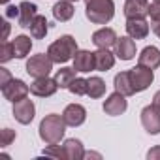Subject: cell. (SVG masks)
Here are the masks:
<instances>
[{"instance_id": "6da1fadb", "label": "cell", "mask_w": 160, "mask_h": 160, "mask_svg": "<svg viewBox=\"0 0 160 160\" xmlns=\"http://www.w3.org/2000/svg\"><path fill=\"white\" fill-rule=\"evenodd\" d=\"M64 132H66V121H64V117H60L57 113L45 115L40 122V138L47 145L58 143L64 138Z\"/></svg>"}, {"instance_id": "7a4b0ae2", "label": "cell", "mask_w": 160, "mask_h": 160, "mask_svg": "<svg viewBox=\"0 0 160 160\" xmlns=\"http://www.w3.org/2000/svg\"><path fill=\"white\" fill-rule=\"evenodd\" d=\"M85 15L94 25H106L115 15L113 0H85Z\"/></svg>"}, {"instance_id": "3957f363", "label": "cell", "mask_w": 160, "mask_h": 160, "mask_svg": "<svg viewBox=\"0 0 160 160\" xmlns=\"http://www.w3.org/2000/svg\"><path fill=\"white\" fill-rule=\"evenodd\" d=\"M77 51H79V49H77V42L73 40V36L66 34V36H60L57 42H53V43L49 45L47 55H49V58H51L53 62L64 64V62H68L70 58H73Z\"/></svg>"}, {"instance_id": "277c9868", "label": "cell", "mask_w": 160, "mask_h": 160, "mask_svg": "<svg viewBox=\"0 0 160 160\" xmlns=\"http://www.w3.org/2000/svg\"><path fill=\"white\" fill-rule=\"evenodd\" d=\"M51 70H53V60L49 58V55L40 53V55H34V57H30V58L27 60V72H28V75H32L34 79H38V77H47Z\"/></svg>"}, {"instance_id": "5b68a950", "label": "cell", "mask_w": 160, "mask_h": 160, "mask_svg": "<svg viewBox=\"0 0 160 160\" xmlns=\"http://www.w3.org/2000/svg\"><path fill=\"white\" fill-rule=\"evenodd\" d=\"M128 73H130V81H132L136 92H141V91L149 89L151 83H152V79H154L152 70H149V68H145V66H141V64H138L136 68L128 70Z\"/></svg>"}, {"instance_id": "8992f818", "label": "cell", "mask_w": 160, "mask_h": 160, "mask_svg": "<svg viewBox=\"0 0 160 160\" xmlns=\"http://www.w3.org/2000/svg\"><path fill=\"white\" fill-rule=\"evenodd\" d=\"M34 113H36V106L32 100L28 98H23L19 102H13V117L17 122L21 124H30L32 119H34Z\"/></svg>"}, {"instance_id": "52a82bcc", "label": "cell", "mask_w": 160, "mask_h": 160, "mask_svg": "<svg viewBox=\"0 0 160 160\" xmlns=\"http://www.w3.org/2000/svg\"><path fill=\"white\" fill-rule=\"evenodd\" d=\"M141 124L149 134H152V136L160 134V109L156 106L143 108L141 109Z\"/></svg>"}, {"instance_id": "ba28073f", "label": "cell", "mask_w": 160, "mask_h": 160, "mask_svg": "<svg viewBox=\"0 0 160 160\" xmlns=\"http://www.w3.org/2000/svg\"><path fill=\"white\" fill-rule=\"evenodd\" d=\"M28 91H30V87L25 81H21V79H12L8 85L2 87V96L10 102H19L23 98H27Z\"/></svg>"}, {"instance_id": "9c48e42d", "label": "cell", "mask_w": 160, "mask_h": 160, "mask_svg": "<svg viewBox=\"0 0 160 160\" xmlns=\"http://www.w3.org/2000/svg\"><path fill=\"white\" fill-rule=\"evenodd\" d=\"M57 89H58V83L49 77H38L34 83H30V92L34 96H40V98L53 96L57 92Z\"/></svg>"}, {"instance_id": "30bf717a", "label": "cell", "mask_w": 160, "mask_h": 160, "mask_svg": "<svg viewBox=\"0 0 160 160\" xmlns=\"http://www.w3.org/2000/svg\"><path fill=\"white\" fill-rule=\"evenodd\" d=\"M126 96L124 94H121L119 91H115L113 94H109L108 96V100L104 102V111L108 113V115H111V117H117V115H122L124 111H126V108H128V104H126V100H124Z\"/></svg>"}, {"instance_id": "8fae6325", "label": "cell", "mask_w": 160, "mask_h": 160, "mask_svg": "<svg viewBox=\"0 0 160 160\" xmlns=\"http://www.w3.org/2000/svg\"><path fill=\"white\" fill-rule=\"evenodd\" d=\"M62 117L68 126H81L87 119V109L81 104H70V106H66Z\"/></svg>"}, {"instance_id": "7c38bea8", "label": "cell", "mask_w": 160, "mask_h": 160, "mask_svg": "<svg viewBox=\"0 0 160 160\" xmlns=\"http://www.w3.org/2000/svg\"><path fill=\"white\" fill-rule=\"evenodd\" d=\"M149 6L147 0H126L124 15L126 19H145V15H149Z\"/></svg>"}, {"instance_id": "4fadbf2b", "label": "cell", "mask_w": 160, "mask_h": 160, "mask_svg": "<svg viewBox=\"0 0 160 160\" xmlns=\"http://www.w3.org/2000/svg\"><path fill=\"white\" fill-rule=\"evenodd\" d=\"M115 57H119L121 60H130L136 57V43H134V38L130 36H121L117 38V43H115Z\"/></svg>"}, {"instance_id": "5bb4252c", "label": "cell", "mask_w": 160, "mask_h": 160, "mask_svg": "<svg viewBox=\"0 0 160 160\" xmlns=\"http://www.w3.org/2000/svg\"><path fill=\"white\" fill-rule=\"evenodd\" d=\"M92 43L98 49H109V47H113L117 43V34H115L113 28L104 27V28H100V30H96L92 34Z\"/></svg>"}, {"instance_id": "9a60e30c", "label": "cell", "mask_w": 160, "mask_h": 160, "mask_svg": "<svg viewBox=\"0 0 160 160\" xmlns=\"http://www.w3.org/2000/svg\"><path fill=\"white\" fill-rule=\"evenodd\" d=\"M138 64H141V66H145V68H149V70H156V68L160 66V49L154 47V45H147V47L139 53Z\"/></svg>"}, {"instance_id": "2e32d148", "label": "cell", "mask_w": 160, "mask_h": 160, "mask_svg": "<svg viewBox=\"0 0 160 160\" xmlns=\"http://www.w3.org/2000/svg\"><path fill=\"white\" fill-rule=\"evenodd\" d=\"M73 68L77 72H91V70H96L94 66V53L87 51V49H81V51H77L75 57H73Z\"/></svg>"}, {"instance_id": "e0dca14e", "label": "cell", "mask_w": 160, "mask_h": 160, "mask_svg": "<svg viewBox=\"0 0 160 160\" xmlns=\"http://www.w3.org/2000/svg\"><path fill=\"white\" fill-rule=\"evenodd\" d=\"M149 30H151V27H149V23H147L145 19H128V21H126V32H128V36L134 38V40H143V38H147Z\"/></svg>"}, {"instance_id": "ac0fdd59", "label": "cell", "mask_w": 160, "mask_h": 160, "mask_svg": "<svg viewBox=\"0 0 160 160\" xmlns=\"http://www.w3.org/2000/svg\"><path fill=\"white\" fill-rule=\"evenodd\" d=\"M36 15H38L36 4L28 2V0H25V2L19 4V17H17V21H19V27L21 28H28Z\"/></svg>"}, {"instance_id": "d6986e66", "label": "cell", "mask_w": 160, "mask_h": 160, "mask_svg": "<svg viewBox=\"0 0 160 160\" xmlns=\"http://www.w3.org/2000/svg\"><path fill=\"white\" fill-rule=\"evenodd\" d=\"M115 64V55L109 49H98L94 53V66L98 72H108Z\"/></svg>"}, {"instance_id": "ffe728a7", "label": "cell", "mask_w": 160, "mask_h": 160, "mask_svg": "<svg viewBox=\"0 0 160 160\" xmlns=\"http://www.w3.org/2000/svg\"><path fill=\"white\" fill-rule=\"evenodd\" d=\"M53 17L60 23H66L73 17V4L70 0H60L53 6Z\"/></svg>"}, {"instance_id": "44dd1931", "label": "cell", "mask_w": 160, "mask_h": 160, "mask_svg": "<svg viewBox=\"0 0 160 160\" xmlns=\"http://www.w3.org/2000/svg\"><path fill=\"white\" fill-rule=\"evenodd\" d=\"M64 151H66V156L68 160H81L85 158V149H83V143L72 138V139H66L64 141Z\"/></svg>"}, {"instance_id": "7402d4cb", "label": "cell", "mask_w": 160, "mask_h": 160, "mask_svg": "<svg viewBox=\"0 0 160 160\" xmlns=\"http://www.w3.org/2000/svg\"><path fill=\"white\" fill-rule=\"evenodd\" d=\"M115 91H119L124 96H132L136 92L134 91V85L130 81V73L128 72H121V73L115 75Z\"/></svg>"}, {"instance_id": "603a6c76", "label": "cell", "mask_w": 160, "mask_h": 160, "mask_svg": "<svg viewBox=\"0 0 160 160\" xmlns=\"http://www.w3.org/2000/svg\"><path fill=\"white\" fill-rule=\"evenodd\" d=\"M12 43H13L15 58H25V57L30 53V49H32V40H30L28 36H25V34L17 36V38H15Z\"/></svg>"}, {"instance_id": "cb8c5ba5", "label": "cell", "mask_w": 160, "mask_h": 160, "mask_svg": "<svg viewBox=\"0 0 160 160\" xmlns=\"http://www.w3.org/2000/svg\"><path fill=\"white\" fill-rule=\"evenodd\" d=\"M49 23H47V19L43 17V15H36L34 17V21L30 23V34H32V38H36V40H42V38H45V34H47V30H49V27H47Z\"/></svg>"}, {"instance_id": "d4e9b609", "label": "cell", "mask_w": 160, "mask_h": 160, "mask_svg": "<svg viewBox=\"0 0 160 160\" xmlns=\"http://www.w3.org/2000/svg\"><path fill=\"white\" fill-rule=\"evenodd\" d=\"M75 68H60L57 73H55V81L58 83V87L60 89H68L70 87V83L75 79Z\"/></svg>"}, {"instance_id": "484cf974", "label": "cell", "mask_w": 160, "mask_h": 160, "mask_svg": "<svg viewBox=\"0 0 160 160\" xmlns=\"http://www.w3.org/2000/svg\"><path fill=\"white\" fill-rule=\"evenodd\" d=\"M87 94L91 98H102L106 94V81H104L102 77H98V75L91 77L89 79V91H87Z\"/></svg>"}, {"instance_id": "4316f807", "label": "cell", "mask_w": 160, "mask_h": 160, "mask_svg": "<svg viewBox=\"0 0 160 160\" xmlns=\"http://www.w3.org/2000/svg\"><path fill=\"white\" fill-rule=\"evenodd\" d=\"M68 91H70L72 94H75V96H83V94H87V91H89V79L75 77L73 81L70 83Z\"/></svg>"}, {"instance_id": "83f0119b", "label": "cell", "mask_w": 160, "mask_h": 160, "mask_svg": "<svg viewBox=\"0 0 160 160\" xmlns=\"http://www.w3.org/2000/svg\"><path fill=\"white\" fill-rule=\"evenodd\" d=\"M15 57V51H13V43L10 42H4L2 47H0V62H8Z\"/></svg>"}, {"instance_id": "f1b7e54d", "label": "cell", "mask_w": 160, "mask_h": 160, "mask_svg": "<svg viewBox=\"0 0 160 160\" xmlns=\"http://www.w3.org/2000/svg\"><path fill=\"white\" fill-rule=\"evenodd\" d=\"M43 154H47V156H55V158H66L68 160V156H66V151H64V145L60 147V145H49L47 149H43Z\"/></svg>"}, {"instance_id": "f546056e", "label": "cell", "mask_w": 160, "mask_h": 160, "mask_svg": "<svg viewBox=\"0 0 160 160\" xmlns=\"http://www.w3.org/2000/svg\"><path fill=\"white\" fill-rule=\"evenodd\" d=\"M149 17H151V28H154V27L160 25V4L152 2L149 6Z\"/></svg>"}, {"instance_id": "4dcf8cb0", "label": "cell", "mask_w": 160, "mask_h": 160, "mask_svg": "<svg viewBox=\"0 0 160 160\" xmlns=\"http://www.w3.org/2000/svg\"><path fill=\"white\" fill-rule=\"evenodd\" d=\"M13 139H15V132L10 130V128H4L2 134H0V143H2V147H8Z\"/></svg>"}, {"instance_id": "1f68e13d", "label": "cell", "mask_w": 160, "mask_h": 160, "mask_svg": "<svg viewBox=\"0 0 160 160\" xmlns=\"http://www.w3.org/2000/svg\"><path fill=\"white\" fill-rule=\"evenodd\" d=\"M12 81V73L6 70V68H0V87H4Z\"/></svg>"}, {"instance_id": "d6a6232c", "label": "cell", "mask_w": 160, "mask_h": 160, "mask_svg": "<svg viewBox=\"0 0 160 160\" xmlns=\"http://www.w3.org/2000/svg\"><path fill=\"white\" fill-rule=\"evenodd\" d=\"M147 158H149V160H160V145L152 147V149L147 152Z\"/></svg>"}, {"instance_id": "836d02e7", "label": "cell", "mask_w": 160, "mask_h": 160, "mask_svg": "<svg viewBox=\"0 0 160 160\" xmlns=\"http://www.w3.org/2000/svg\"><path fill=\"white\" fill-rule=\"evenodd\" d=\"M6 17H8V19L19 17V6H10V8L6 10Z\"/></svg>"}, {"instance_id": "e575fe53", "label": "cell", "mask_w": 160, "mask_h": 160, "mask_svg": "<svg viewBox=\"0 0 160 160\" xmlns=\"http://www.w3.org/2000/svg\"><path fill=\"white\" fill-rule=\"evenodd\" d=\"M152 106H156V108L160 109V91L154 94V98H152Z\"/></svg>"}, {"instance_id": "d590c367", "label": "cell", "mask_w": 160, "mask_h": 160, "mask_svg": "<svg viewBox=\"0 0 160 160\" xmlns=\"http://www.w3.org/2000/svg\"><path fill=\"white\" fill-rule=\"evenodd\" d=\"M8 34H10V25L6 23V27H4V40L8 38Z\"/></svg>"}, {"instance_id": "8d00e7d4", "label": "cell", "mask_w": 160, "mask_h": 160, "mask_svg": "<svg viewBox=\"0 0 160 160\" xmlns=\"http://www.w3.org/2000/svg\"><path fill=\"white\" fill-rule=\"evenodd\" d=\"M152 32H154V34L160 38V25H158V27H154V28H152Z\"/></svg>"}, {"instance_id": "74e56055", "label": "cell", "mask_w": 160, "mask_h": 160, "mask_svg": "<svg viewBox=\"0 0 160 160\" xmlns=\"http://www.w3.org/2000/svg\"><path fill=\"white\" fill-rule=\"evenodd\" d=\"M0 2H2V4H6V2H8V0H0Z\"/></svg>"}, {"instance_id": "f35d334b", "label": "cell", "mask_w": 160, "mask_h": 160, "mask_svg": "<svg viewBox=\"0 0 160 160\" xmlns=\"http://www.w3.org/2000/svg\"><path fill=\"white\" fill-rule=\"evenodd\" d=\"M152 2H156V4H160V0H152Z\"/></svg>"}, {"instance_id": "ab89813d", "label": "cell", "mask_w": 160, "mask_h": 160, "mask_svg": "<svg viewBox=\"0 0 160 160\" xmlns=\"http://www.w3.org/2000/svg\"><path fill=\"white\" fill-rule=\"evenodd\" d=\"M70 2H77V0H70Z\"/></svg>"}]
</instances>
